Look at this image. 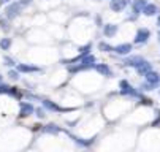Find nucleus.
Returning <instances> with one entry per match:
<instances>
[{
	"label": "nucleus",
	"instance_id": "1",
	"mask_svg": "<svg viewBox=\"0 0 160 152\" xmlns=\"http://www.w3.org/2000/svg\"><path fill=\"white\" fill-rule=\"evenodd\" d=\"M44 132H51V133H56V132H59V128H57V127H54V125H48L46 128H44Z\"/></svg>",
	"mask_w": 160,
	"mask_h": 152
},
{
	"label": "nucleus",
	"instance_id": "2",
	"mask_svg": "<svg viewBox=\"0 0 160 152\" xmlns=\"http://www.w3.org/2000/svg\"><path fill=\"white\" fill-rule=\"evenodd\" d=\"M30 111H32L30 106H24V110L21 111V116H27V114H30Z\"/></svg>",
	"mask_w": 160,
	"mask_h": 152
}]
</instances>
